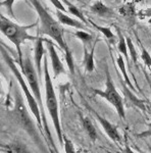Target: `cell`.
I'll use <instances>...</instances> for the list:
<instances>
[{
  "label": "cell",
  "mask_w": 151,
  "mask_h": 153,
  "mask_svg": "<svg viewBox=\"0 0 151 153\" xmlns=\"http://www.w3.org/2000/svg\"><path fill=\"white\" fill-rule=\"evenodd\" d=\"M30 1L32 2L33 6L35 7L36 11L38 12L39 19H40V31H39V33L42 34V35L50 36L60 46V48L65 53L68 70L74 75L75 74V68H74L73 55H71L70 47H68V45L65 43V41L63 39V33L60 25L54 19H52V16L48 13V11L42 6V4L39 2V0H30Z\"/></svg>",
  "instance_id": "1"
},
{
  "label": "cell",
  "mask_w": 151,
  "mask_h": 153,
  "mask_svg": "<svg viewBox=\"0 0 151 153\" xmlns=\"http://www.w3.org/2000/svg\"><path fill=\"white\" fill-rule=\"evenodd\" d=\"M35 25L32 24L30 26H19V25L12 23L5 16L1 14V19H0V29L1 32L5 35L7 38L10 40L14 46L16 47V50L19 52V62L23 59V53L21 50V46L25 41L27 40H34L36 41L38 37H33L28 33V30L34 27Z\"/></svg>",
  "instance_id": "2"
},
{
  "label": "cell",
  "mask_w": 151,
  "mask_h": 153,
  "mask_svg": "<svg viewBox=\"0 0 151 153\" xmlns=\"http://www.w3.org/2000/svg\"><path fill=\"white\" fill-rule=\"evenodd\" d=\"M19 66H21L22 71H23V74L26 76L27 80H28L29 86L31 88L32 92H33L34 96L36 97L37 101L39 103V106H40V110H41V115H42V120H43V125H44V129L46 131L47 134V138H48L49 142H51V145H52V148L55 149V145H54V142L52 141V136L50 134V131H49V127L47 125V120L45 117V112H44V108H43V102H42V98H41V92H40V88H39V81H38V73L35 71L33 66V63H32L31 59L28 55L26 57H23L22 61L19 62Z\"/></svg>",
  "instance_id": "3"
},
{
  "label": "cell",
  "mask_w": 151,
  "mask_h": 153,
  "mask_svg": "<svg viewBox=\"0 0 151 153\" xmlns=\"http://www.w3.org/2000/svg\"><path fill=\"white\" fill-rule=\"evenodd\" d=\"M44 78H45V91H46V106L47 109L49 111V114L51 117V120L53 122L54 128H55L57 138L59 140L60 144H63V136L62 131H61L60 120H59V114H58V104L57 100H56L55 92H54V88L52 85V81H51L50 75H49L48 71V62H47V58H44Z\"/></svg>",
  "instance_id": "4"
},
{
  "label": "cell",
  "mask_w": 151,
  "mask_h": 153,
  "mask_svg": "<svg viewBox=\"0 0 151 153\" xmlns=\"http://www.w3.org/2000/svg\"><path fill=\"white\" fill-rule=\"evenodd\" d=\"M1 54H2V56H3L4 60H5V62L7 63V65H8L9 68H10V70L12 71L13 75L16 76V79H18L19 85H21V87H22V89H23L25 95H26V97H27V101H28L29 107L31 108V111L33 112L34 117H35L37 123H38L39 129L42 130V124H43V120H42L41 110H40V106H39L38 101H37L36 97L34 96L33 92H30L29 88L27 87L26 82H25L24 79H23V76H22V74L19 71V68H16V63L13 62L12 58L8 55V54H7V52H6L5 50H4L3 48H1Z\"/></svg>",
  "instance_id": "5"
},
{
  "label": "cell",
  "mask_w": 151,
  "mask_h": 153,
  "mask_svg": "<svg viewBox=\"0 0 151 153\" xmlns=\"http://www.w3.org/2000/svg\"><path fill=\"white\" fill-rule=\"evenodd\" d=\"M95 94H97L101 97L105 98L110 104H112L115 106V108L118 111V115L125 120L126 118V112H125V108H123V99L122 97L120 96V94L118 93L116 89L113 85V82L110 78V75L108 73V71L106 70V89L105 91H100L95 89L94 90Z\"/></svg>",
  "instance_id": "6"
},
{
  "label": "cell",
  "mask_w": 151,
  "mask_h": 153,
  "mask_svg": "<svg viewBox=\"0 0 151 153\" xmlns=\"http://www.w3.org/2000/svg\"><path fill=\"white\" fill-rule=\"evenodd\" d=\"M13 114L19 125L22 128H24L33 139L39 140L36 132V128L34 127L33 122L29 117V113L27 111L26 107H25L23 100H22V96L19 93H18V91H16V106H14Z\"/></svg>",
  "instance_id": "7"
},
{
  "label": "cell",
  "mask_w": 151,
  "mask_h": 153,
  "mask_svg": "<svg viewBox=\"0 0 151 153\" xmlns=\"http://www.w3.org/2000/svg\"><path fill=\"white\" fill-rule=\"evenodd\" d=\"M47 43V47H48V51L49 54H50V58H51V65H52V70L54 73V76L57 78L59 75H61L62 73H64V68L62 62L59 59V56L57 52H56L55 48H54V45L51 41L46 40Z\"/></svg>",
  "instance_id": "8"
},
{
  "label": "cell",
  "mask_w": 151,
  "mask_h": 153,
  "mask_svg": "<svg viewBox=\"0 0 151 153\" xmlns=\"http://www.w3.org/2000/svg\"><path fill=\"white\" fill-rule=\"evenodd\" d=\"M94 113H95V117L97 118V120L100 123V125L102 126V128L104 129L105 133L107 134L108 137H109L111 140H113L115 142H121V136L118 134V130H116L107 120H105L104 117H102L101 115H99L98 113H96V112H94Z\"/></svg>",
  "instance_id": "9"
},
{
  "label": "cell",
  "mask_w": 151,
  "mask_h": 153,
  "mask_svg": "<svg viewBox=\"0 0 151 153\" xmlns=\"http://www.w3.org/2000/svg\"><path fill=\"white\" fill-rule=\"evenodd\" d=\"M43 41H45V39L39 36L35 43V63H36L37 73H38L40 80L42 78V75H43V73H42L41 62H42L43 55L45 54V50H44V47H43Z\"/></svg>",
  "instance_id": "10"
},
{
  "label": "cell",
  "mask_w": 151,
  "mask_h": 153,
  "mask_svg": "<svg viewBox=\"0 0 151 153\" xmlns=\"http://www.w3.org/2000/svg\"><path fill=\"white\" fill-rule=\"evenodd\" d=\"M91 10H92L93 13L97 14V16H107V18H110V16H113V11L111 10L109 7L104 5L101 1L95 2V3L91 6Z\"/></svg>",
  "instance_id": "11"
},
{
  "label": "cell",
  "mask_w": 151,
  "mask_h": 153,
  "mask_svg": "<svg viewBox=\"0 0 151 153\" xmlns=\"http://www.w3.org/2000/svg\"><path fill=\"white\" fill-rule=\"evenodd\" d=\"M56 16L58 18V21L60 22L61 24L63 25H68V26L71 27H75V28H79V29H84V25L80 23L79 21H77L75 19H71L70 16H68L66 14L63 13V11L58 10L56 11Z\"/></svg>",
  "instance_id": "12"
},
{
  "label": "cell",
  "mask_w": 151,
  "mask_h": 153,
  "mask_svg": "<svg viewBox=\"0 0 151 153\" xmlns=\"http://www.w3.org/2000/svg\"><path fill=\"white\" fill-rule=\"evenodd\" d=\"M82 123H83L84 129L86 130V132H87L88 136L90 137V139L92 141H95L96 138H97V132H96V129L94 128L91 120L88 117H82Z\"/></svg>",
  "instance_id": "13"
},
{
  "label": "cell",
  "mask_w": 151,
  "mask_h": 153,
  "mask_svg": "<svg viewBox=\"0 0 151 153\" xmlns=\"http://www.w3.org/2000/svg\"><path fill=\"white\" fill-rule=\"evenodd\" d=\"M94 49H95V45L92 47V50L90 52H88L87 50L85 49V66H86V70H87L89 73L94 71Z\"/></svg>",
  "instance_id": "14"
},
{
  "label": "cell",
  "mask_w": 151,
  "mask_h": 153,
  "mask_svg": "<svg viewBox=\"0 0 151 153\" xmlns=\"http://www.w3.org/2000/svg\"><path fill=\"white\" fill-rule=\"evenodd\" d=\"M118 50L120 52L125 55L126 59H129L128 56V43H127V39L125 40V37L123 36V34L121 33V31L118 29Z\"/></svg>",
  "instance_id": "15"
},
{
  "label": "cell",
  "mask_w": 151,
  "mask_h": 153,
  "mask_svg": "<svg viewBox=\"0 0 151 153\" xmlns=\"http://www.w3.org/2000/svg\"><path fill=\"white\" fill-rule=\"evenodd\" d=\"M64 2H65V4L68 5V11L71 12L73 16H77L78 19H80L81 21H83L84 23H86V19H85V16H84L83 12H82V10H80V9L78 8V7H76L75 5H73V4L71 3L70 1H68V0H63Z\"/></svg>",
  "instance_id": "16"
},
{
  "label": "cell",
  "mask_w": 151,
  "mask_h": 153,
  "mask_svg": "<svg viewBox=\"0 0 151 153\" xmlns=\"http://www.w3.org/2000/svg\"><path fill=\"white\" fill-rule=\"evenodd\" d=\"M90 24L92 25L95 29H97L99 32H101V33L104 35L106 38L109 39V40H113V38H115V35H113V33L111 32L110 28H108V27H101V26H98V25H96L95 23H93V22H90Z\"/></svg>",
  "instance_id": "17"
},
{
  "label": "cell",
  "mask_w": 151,
  "mask_h": 153,
  "mask_svg": "<svg viewBox=\"0 0 151 153\" xmlns=\"http://www.w3.org/2000/svg\"><path fill=\"white\" fill-rule=\"evenodd\" d=\"M118 66H120V68H121V71H122V73H123V76H125V80H126V82H127V84L129 86H130L131 88H133V85L131 84L130 82V80H129V78H128V76H127V71H126V66H125V61H123V56L121 55H118ZM134 89V88H133Z\"/></svg>",
  "instance_id": "18"
},
{
  "label": "cell",
  "mask_w": 151,
  "mask_h": 153,
  "mask_svg": "<svg viewBox=\"0 0 151 153\" xmlns=\"http://www.w3.org/2000/svg\"><path fill=\"white\" fill-rule=\"evenodd\" d=\"M75 35H76V37H78L79 39H81V40L83 41V42H85V43H87V42L92 40V36H91L90 34H88V33H86V32H84V31L76 32Z\"/></svg>",
  "instance_id": "19"
},
{
  "label": "cell",
  "mask_w": 151,
  "mask_h": 153,
  "mask_svg": "<svg viewBox=\"0 0 151 153\" xmlns=\"http://www.w3.org/2000/svg\"><path fill=\"white\" fill-rule=\"evenodd\" d=\"M5 147V146H4ZM5 148H8V151L10 152H27L28 150H26V148L22 145H18V144H12V145H9V146H6Z\"/></svg>",
  "instance_id": "20"
},
{
  "label": "cell",
  "mask_w": 151,
  "mask_h": 153,
  "mask_svg": "<svg viewBox=\"0 0 151 153\" xmlns=\"http://www.w3.org/2000/svg\"><path fill=\"white\" fill-rule=\"evenodd\" d=\"M127 43H128V48L131 52V55H132V58H133V61L134 62H137V53L135 51V48H134V45L132 43V40L130 38H127Z\"/></svg>",
  "instance_id": "21"
},
{
  "label": "cell",
  "mask_w": 151,
  "mask_h": 153,
  "mask_svg": "<svg viewBox=\"0 0 151 153\" xmlns=\"http://www.w3.org/2000/svg\"><path fill=\"white\" fill-rule=\"evenodd\" d=\"M141 57H142L143 61L145 62V65L151 68V56L149 55V53L147 52V50L145 48H142V55H141Z\"/></svg>",
  "instance_id": "22"
},
{
  "label": "cell",
  "mask_w": 151,
  "mask_h": 153,
  "mask_svg": "<svg viewBox=\"0 0 151 153\" xmlns=\"http://www.w3.org/2000/svg\"><path fill=\"white\" fill-rule=\"evenodd\" d=\"M13 3H14V0H5V1L1 2V6H5L8 12L10 13V16L14 19V14L13 11H12V5H13Z\"/></svg>",
  "instance_id": "23"
},
{
  "label": "cell",
  "mask_w": 151,
  "mask_h": 153,
  "mask_svg": "<svg viewBox=\"0 0 151 153\" xmlns=\"http://www.w3.org/2000/svg\"><path fill=\"white\" fill-rule=\"evenodd\" d=\"M63 139H64V146H65V152H68V153L75 152L74 146H73V144H71V140H68V138H65V137H63Z\"/></svg>",
  "instance_id": "24"
},
{
  "label": "cell",
  "mask_w": 151,
  "mask_h": 153,
  "mask_svg": "<svg viewBox=\"0 0 151 153\" xmlns=\"http://www.w3.org/2000/svg\"><path fill=\"white\" fill-rule=\"evenodd\" d=\"M121 13H123V16H132L134 13V10H133V7L132 5H126L122 7V8L120 9Z\"/></svg>",
  "instance_id": "25"
},
{
  "label": "cell",
  "mask_w": 151,
  "mask_h": 153,
  "mask_svg": "<svg viewBox=\"0 0 151 153\" xmlns=\"http://www.w3.org/2000/svg\"><path fill=\"white\" fill-rule=\"evenodd\" d=\"M50 1H51V3L53 4L54 7H55L56 9H59V10H61V11H63V12L68 11L65 9V7L62 5V3H61L59 0H50Z\"/></svg>",
  "instance_id": "26"
}]
</instances>
